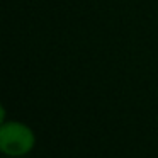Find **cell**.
<instances>
[{"instance_id":"cell-1","label":"cell","mask_w":158,"mask_h":158,"mask_svg":"<svg viewBox=\"0 0 158 158\" xmlns=\"http://www.w3.org/2000/svg\"><path fill=\"white\" fill-rule=\"evenodd\" d=\"M34 134L21 123H4L0 129V148L5 155L21 156L32 150Z\"/></svg>"}]
</instances>
